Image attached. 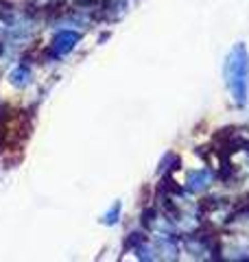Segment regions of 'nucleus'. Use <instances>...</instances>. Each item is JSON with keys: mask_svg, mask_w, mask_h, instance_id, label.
<instances>
[{"mask_svg": "<svg viewBox=\"0 0 249 262\" xmlns=\"http://www.w3.org/2000/svg\"><path fill=\"white\" fill-rule=\"evenodd\" d=\"M223 77H225V83L234 103L245 105L249 94V53L245 44H236L230 51L225 68H223Z\"/></svg>", "mask_w": 249, "mask_h": 262, "instance_id": "1", "label": "nucleus"}, {"mask_svg": "<svg viewBox=\"0 0 249 262\" xmlns=\"http://www.w3.org/2000/svg\"><path fill=\"white\" fill-rule=\"evenodd\" d=\"M210 182H212V173L210 170H197V173H190L188 175V190L190 192H201V190H205L208 186H210Z\"/></svg>", "mask_w": 249, "mask_h": 262, "instance_id": "2", "label": "nucleus"}]
</instances>
